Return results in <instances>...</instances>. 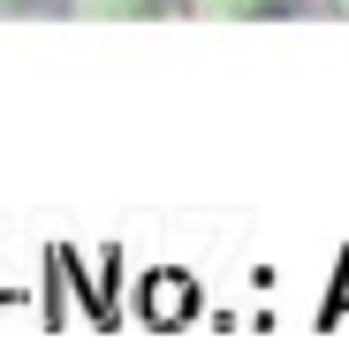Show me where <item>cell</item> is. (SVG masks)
I'll return each mask as SVG.
<instances>
[{
	"mask_svg": "<svg viewBox=\"0 0 349 364\" xmlns=\"http://www.w3.org/2000/svg\"><path fill=\"white\" fill-rule=\"evenodd\" d=\"M296 8H334V0H183V16H205V23H274Z\"/></svg>",
	"mask_w": 349,
	"mask_h": 364,
	"instance_id": "cell-1",
	"label": "cell"
},
{
	"mask_svg": "<svg viewBox=\"0 0 349 364\" xmlns=\"http://www.w3.org/2000/svg\"><path fill=\"white\" fill-rule=\"evenodd\" d=\"M84 23H167L183 16V0H69Z\"/></svg>",
	"mask_w": 349,
	"mask_h": 364,
	"instance_id": "cell-2",
	"label": "cell"
},
{
	"mask_svg": "<svg viewBox=\"0 0 349 364\" xmlns=\"http://www.w3.org/2000/svg\"><path fill=\"white\" fill-rule=\"evenodd\" d=\"M334 16H349V0H334Z\"/></svg>",
	"mask_w": 349,
	"mask_h": 364,
	"instance_id": "cell-3",
	"label": "cell"
},
{
	"mask_svg": "<svg viewBox=\"0 0 349 364\" xmlns=\"http://www.w3.org/2000/svg\"><path fill=\"white\" fill-rule=\"evenodd\" d=\"M16 8H31V0H16Z\"/></svg>",
	"mask_w": 349,
	"mask_h": 364,
	"instance_id": "cell-4",
	"label": "cell"
}]
</instances>
